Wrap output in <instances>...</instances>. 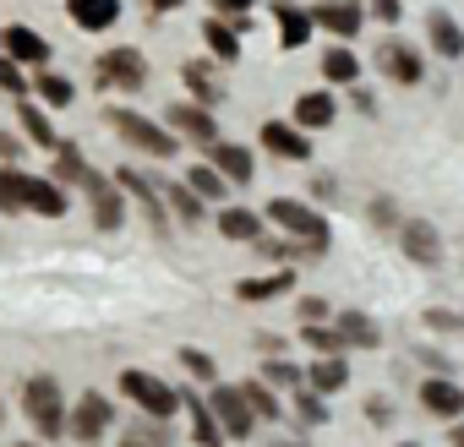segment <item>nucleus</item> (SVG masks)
Instances as JSON below:
<instances>
[{
  "instance_id": "1",
  "label": "nucleus",
  "mask_w": 464,
  "mask_h": 447,
  "mask_svg": "<svg viewBox=\"0 0 464 447\" xmlns=\"http://www.w3.org/2000/svg\"><path fill=\"white\" fill-rule=\"evenodd\" d=\"M23 409H28V420L39 425L44 442H61L66 436V398H61V387L50 376H28L23 382Z\"/></svg>"
},
{
  "instance_id": "2",
  "label": "nucleus",
  "mask_w": 464,
  "mask_h": 447,
  "mask_svg": "<svg viewBox=\"0 0 464 447\" xmlns=\"http://www.w3.org/2000/svg\"><path fill=\"white\" fill-rule=\"evenodd\" d=\"M285 235H295V241H306L312 252H328V218L323 213H312L306 202H295V196H274L268 207H263Z\"/></svg>"
},
{
  "instance_id": "3",
  "label": "nucleus",
  "mask_w": 464,
  "mask_h": 447,
  "mask_svg": "<svg viewBox=\"0 0 464 447\" xmlns=\"http://www.w3.org/2000/svg\"><path fill=\"white\" fill-rule=\"evenodd\" d=\"M110 126H115L121 142H131V147H142V153H153V158H169V153H175V131L153 126V120L137 115V109H110Z\"/></svg>"
},
{
  "instance_id": "4",
  "label": "nucleus",
  "mask_w": 464,
  "mask_h": 447,
  "mask_svg": "<svg viewBox=\"0 0 464 447\" xmlns=\"http://www.w3.org/2000/svg\"><path fill=\"white\" fill-rule=\"evenodd\" d=\"M121 387H126V398L142 404L153 420H169V414L180 409V393H175L169 382H159L153 371H121Z\"/></svg>"
},
{
  "instance_id": "5",
  "label": "nucleus",
  "mask_w": 464,
  "mask_h": 447,
  "mask_svg": "<svg viewBox=\"0 0 464 447\" xmlns=\"http://www.w3.org/2000/svg\"><path fill=\"white\" fill-rule=\"evenodd\" d=\"M213 414H218V425H224V436H252V425H257V409L246 404V393L241 387H218L213 382Z\"/></svg>"
},
{
  "instance_id": "6",
  "label": "nucleus",
  "mask_w": 464,
  "mask_h": 447,
  "mask_svg": "<svg viewBox=\"0 0 464 447\" xmlns=\"http://www.w3.org/2000/svg\"><path fill=\"white\" fill-rule=\"evenodd\" d=\"M110 425H115V409H110V398H99V393H82L77 409H72V420H66V431L82 436V442H99Z\"/></svg>"
},
{
  "instance_id": "7",
  "label": "nucleus",
  "mask_w": 464,
  "mask_h": 447,
  "mask_svg": "<svg viewBox=\"0 0 464 447\" xmlns=\"http://www.w3.org/2000/svg\"><path fill=\"white\" fill-rule=\"evenodd\" d=\"M82 191H88V202H93V218L104 224V230H115V224L126 218V196H121V180H104L99 169H88Z\"/></svg>"
},
{
  "instance_id": "8",
  "label": "nucleus",
  "mask_w": 464,
  "mask_h": 447,
  "mask_svg": "<svg viewBox=\"0 0 464 447\" xmlns=\"http://www.w3.org/2000/svg\"><path fill=\"white\" fill-rule=\"evenodd\" d=\"M99 77H104V88H142L148 82V61L137 50H104L99 55Z\"/></svg>"
},
{
  "instance_id": "9",
  "label": "nucleus",
  "mask_w": 464,
  "mask_h": 447,
  "mask_svg": "<svg viewBox=\"0 0 464 447\" xmlns=\"http://www.w3.org/2000/svg\"><path fill=\"white\" fill-rule=\"evenodd\" d=\"M377 66L393 77V82H404V88H415L420 77H426V61L410 50V44H399V39H388V44H377Z\"/></svg>"
},
{
  "instance_id": "10",
  "label": "nucleus",
  "mask_w": 464,
  "mask_h": 447,
  "mask_svg": "<svg viewBox=\"0 0 464 447\" xmlns=\"http://www.w3.org/2000/svg\"><path fill=\"white\" fill-rule=\"evenodd\" d=\"M399 235H404V252H410V257H415L420 268H437V262H442V235L431 230L426 218H410Z\"/></svg>"
},
{
  "instance_id": "11",
  "label": "nucleus",
  "mask_w": 464,
  "mask_h": 447,
  "mask_svg": "<svg viewBox=\"0 0 464 447\" xmlns=\"http://www.w3.org/2000/svg\"><path fill=\"white\" fill-rule=\"evenodd\" d=\"M66 12H72V23H77V28L104 33V28H115V23H121V0H66Z\"/></svg>"
},
{
  "instance_id": "12",
  "label": "nucleus",
  "mask_w": 464,
  "mask_h": 447,
  "mask_svg": "<svg viewBox=\"0 0 464 447\" xmlns=\"http://www.w3.org/2000/svg\"><path fill=\"white\" fill-rule=\"evenodd\" d=\"M0 44H6V55L23 61V66H44V61H50V44H44L34 28H23V23H12L6 33H0Z\"/></svg>"
},
{
  "instance_id": "13",
  "label": "nucleus",
  "mask_w": 464,
  "mask_h": 447,
  "mask_svg": "<svg viewBox=\"0 0 464 447\" xmlns=\"http://www.w3.org/2000/svg\"><path fill=\"white\" fill-rule=\"evenodd\" d=\"M169 126H180L186 137H197V142H218V126H213V115H208V104H169V115H164Z\"/></svg>"
},
{
  "instance_id": "14",
  "label": "nucleus",
  "mask_w": 464,
  "mask_h": 447,
  "mask_svg": "<svg viewBox=\"0 0 464 447\" xmlns=\"http://www.w3.org/2000/svg\"><path fill=\"white\" fill-rule=\"evenodd\" d=\"M263 147L279 153V158H306V153H312V142H306V131H301L295 120H290V126H285V120H268V126H263Z\"/></svg>"
},
{
  "instance_id": "15",
  "label": "nucleus",
  "mask_w": 464,
  "mask_h": 447,
  "mask_svg": "<svg viewBox=\"0 0 464 447\" xmlns=\"http://www.w3.org/2000/svg\"><path fill=\"white\" fill-rule=\"evenodd\" d=\"M23 185H28V213H39V218H61V213H66V185H61V180L28 175Z\"/></svg>"
},
{
  "instance_id": "16",
  "label": "nucleus",
  "mask_w": 464,
  "mask_h": 447,
  "mask_svg": "<svg viewBox=\"0 0 464 447\" xmlns=\"http://www.w3.org/2000/svg\"><path fill=\"white\" fill-rule=\"evenodd\" d=\"M208 164H218L224 180H241V185L257 175V169H252V153H246L241 142H213V147H208Z\"/></svg>"
},
{
  "instance_id": "17",
  "label": "nucleus",
  "mask_w": 464,
  "mask_h": 447,
  "mask_svg": "<svg viewBox=\"0 0 464 447\" xmlns=\"http://www.w3.org/2000/svg\"><path fill=\"white\" fill-rule=\"evenodd\" d=\"M420 404H426L437 420H459V409H464V387H459V382H448V376H437V382H426V387H420Z\"/></svg>"
},
{
  "instance_id": "18",
  "label": "nucleus",
  "mask_w": 464,
  "mask_h": 447,
  "mask_svg": "<svg viewBox=\"0 0 464 447\" xmlns=\"http://www.w3.org/2000/svg\"><path fill=\"white\" fill-rule=\"evenodd\" d=\"M274 23H279V39H285V50H301L306 39H312V12H301V6H290V0H279L274 6Z\"/></svg>"
},
{
  "instance_id": "19",
  "label": "nucleus",
  "mask_w": 464,
  "mask_h": 447,
  "mask_svg": "<svg viewBox=\"0 0 464 447\" xmlns=\"http://www.w3.org/2000/svg\"><path fill=\"white\" fill-rule=\"evenodd\" d=\"M334 115H339L334 93H301L295 99V126L301 131H323V126H334Z\"/></svg>"
},
{
  "instance_id": "20",
  "label": "nucleus",
  "mask_w": 464,
  "mask_h": 447,
  "mask_svg": "<svg viewBox=\"0 0 464 447\" xmlns=\"http://www.w3.org/2000/svg\"><path fill=\"white\" fill-rule=\"evenodd\" d=\"M317 23L328 33H339V39H355L361 33V6L355 0H334V6H317Z\"/></svg>"
},
{
  "instance_id": "21",
  "label": "nucleus",
  "mask_w": 464,
  "mask_h": 447,
  "mask_svg": "<svg viewBox=\"0 0 464 447\" xmlns=\"http://www.w3.org/2000/svg\"><path fill=\"white\" fill-rule=\"evenodd\" d=\"M263 218H268V213H246V207H224V213H218V230H224L229 241H263Z\"/></svg>"
},
{
  "instance_id": "22",
  "label": "nucleus",
  "mask_w": 464,
  "mask_h": 447,
  "mask_svg": "<svg viewBox=\"0 0 464 447\" xmlns=\"http://www.w3.org/2000/svg\"><path fill=\"white\" fill-rule=\"evenodd\" d=\"M186 409H191V431H197V442H202V447H224V425H218L213 404H202L197 393H186Z\"/></svg>"
},
{
  "instance_id": "23",
  "label": "nucleus",
  "mask_w": 464,
  "mask_h": 447,
  "mask_svg": "<svg viewBox=\"0 0 464 447\" xmlns=\"http://www.w3.org/2000/svg\"><path fill=\"white\" fill-rule=\"evenodd\" d=\"M306 382H312L317 393H339V387L350 382V366H344V355H317V366L306 371Z\"/></svg>"
},
{
  "instance_id": "24",
  "label": "nucleus",
  "mask_w": 464,
  "mask_h": 447,
  "mask_svg": "<svg viewBox=\"0 0 464 447\" xmlns=\"http://www.w3.org/2000/svg\"><path fill=\"white\" fill-rule=\"evenodd\" d=\"M431 50H437V55H448V61H459V55H464V33H459V23H453L448 12H431Z\"/></svg>"
},
{
  "instance_id": "25",
  "label": "nucleus",
  "mask_w": 464,
  "mask_h": 447,
  "mask_svg": "<svg viewBox=\"0 0 464 447\" xmlns=\"http://www.w3.org/2000/svg\"><path fill=\"white\" fill-rule=\"evenodd\" d=\"M290 284H295V273H290V268H279V273H268V279H241V284H236V295H241V300H274V295H285Z\"/></svg>"
},
{
  "instance_id": "26",
  "label": "nucleus",
  "mask_w": 464,
  "mask_h": 447,
  "mask_svg": "<svg viewBox=\"0 0 464 447\" xmlns=\"http://www.w3.org/2000/svg\"><path fill=\"white\" fill-rule=\"evenodd\" d=\"M339 333L350 338V349H372L382 333H377V322L366 317V311H339Z\"/></svg>"
},
{
  "instance_id": "27",
  "label": "nucleus",
  "mask_w": 464,
  "mask_h": 447,
  "mask_svg": "<svg viewBox=\"0 0 464 447\" xmlns=\"http://www.w3.org/2000/svg\"><path fill=\"white\" fill-rule=\"evenodd\" d=\"M301 338H306L317 355H344V349H350V338L339 333V322H334V328H328V322H306V333H301Z\"/></svg>"
},
{
  "instance_id": "28",
  "label": "nucleus",
  "mask_w": 464,
  "mask_h": 447,
  "mask_svg": "<svg viewBox=\"0 0 464 447\" xmlns=\"http://www.w3.org/2000/svg\"><path fill=\"white\" fill-rule=\"evenodd\" d=\"M28 175L23 169H0V213H23L28 207Z\"/></svg>"
},
{
  "instance_id": "29",
  "label": "nucleus",
  "mask_w": 464,
  "mask_h": 447,
  "mask_svg": "<svg viewBox=\"0 0 464 447\" xmlns=\"http://www.w3.org/2000/svg\"><path fill=\"white\" fill-rule=\"evenodd\" d=\"M323 77H328V82H355V77H361V61L339 44V50H328V55H323Z\"/></svg>"
},
{
  "instance_id": "30",
  "label": "nucleus",
  "mask_w": 464,
  "mask_h": 447,
  "mask_svg": "<svg viewBox=\"0 0 464 447\" xmlns=\"http://www.w3.org/2000/svg\"><path fill=\"white\" fill-rule=\"evenodd\" d=\"M17 126L28 131V142H39V147H55V126H50V115H44V109H34V104H23V115H17Z\"/></svg>"
},
{
  "instance_id": "31",
  "label": "nucleus",
  "mask_w": 464,
  "mask_h": 447,
  "mask_svg": "<svg viewBox=\"0 0 464 447\" xmlns=\"http://www.w3.org/2000/svg\"><path fill=\"white\" fill-rule=\"evenodd\" d=\"M186 185H191V191H197V196H208V202H218V196H224V185H229V180H224V175H218V164H197V169H191V175H186Z\"/></svg>"
},
{
  "instance_id": "32",
  "label": "nucleus",
  "mask_w": 464,
  "mask_h": 447,
  "mask_svg": "<svg viewBox=\"0 0 464 447\" xmlns=\"http://www.w3.org/2000/svg\"><path fill=\"white\" fill-rule=\"evenodd\" d=\"M202 39H208V50H213L218 61H236V55H241L236 28H224V23H208V28H202Z\"/></svg>"
},
{
  "instance_id": "33",
  "label": "nucleus",
  "mask_w": 464,
  "mask_h": 447,
  "mask_svg": "<svg viewBox=\"0 0 464 447\" xmlns=\"http://www.w3.org/2000/svg\"><path fill=\"white\" fill-rule=\"evenodd\" d=\"M241 393H246V404L257 409V420H279V414H285L279 398H274V382H246Z\"/></svg>"
},
{
  "instance_id": "34",
  "label": "nucleus",
  "mask_w": 464,
  "mask_h": 447,
  "mask_svg": "<svg viewBox=\"0 0 464 447\" xmlns=\"http://www.w3.org/2000/svg\"><path fill=\"white\" fill-rule=\"evenodd\" d=\"M180 77H186V88H191V93H197L202 104H218V93H224V88L213 82V71H208V66H197V61H191V66H186Z\"/></svg>"
},
{
  "instance_id": "35",
  "label": "nucleus",
  "mask_w": 464,
  "mask_h": 447,
  "mask_svg": "<svg viewBox=\"0 0 464 447\" xmlns=\"http://www.w3.org/2000/svg\"><path fill=\"white\" fill-rule=\"evenodd\" d=\"M164 202H169L180 218H202V202H208V196H197L191 185H164Z\"/></svg>"
},
{
  "instance_id": "36",
  "label": "nucleus",
  "mask_w": 464,
  "mask_h": 447,
  "mask_svg": "<svg viewBox=\"0 0 464 447\" xmlns=\"http://www.w3.org/2000/svg\"><path fill=\"white\" fill-rule=\"evenodd\" d=\"M263 382H274V387H301V382H306V371H295L285 355H268V366H263Z\"/></svg>"
},
{
  "instance_id": "37",
  "label": "nucleus",
  "mask_w": 464,
  "mask_h": 447,
  "mask_svg": "<svg viewBox=\"0 0 464 447\" xmlns=\"http://www.w3.org/2000/svg\"><path fill=\"white\" fill-rule=\"evenodd\" d=\"M295 414L306 420V425H323L328 420V409H323V393L306 382V387H295Z\"/></svg>"
},
{
  "instance_id": "38",
  "label": "nucleus",
  "mask_w": 464,
  "mask_h": 447,
  "mask_svg": "<svg viewBox=\"0 0 464 447\" xmlns=\"http://www.w3.org/2000/svg\"><path fill=\"white\" fill-rule=\"evenodd\" d=\"M39 99H44V104H72V82L44 71V77H39Z\"/></svg>"
},
{
  "instance_id": "39",
  "label": "nucleus",
  "mask_w": 464,
  "mask_h": 447,
  "mask_svg": "<svg viewBox=\"0 0 464 447\" xmlns=\"http://www.w3.org/2000/svg\"><path fill=\"white\" fill-rule=\"evenodd\" d=\"M0 88H6V93H23V88H28V82H23V61L0 55Z\"/></svg>"
},
{
  "instance_id": "40",
  "label": "nucleus",
  "mask_w": 464,
  "mask_h": 447,
  "mask_svg": "<svg viewBox=\"0 0 464 447\" xmlns=\"http://www.w3.org/2000/svg\"><path fill=\"white\" fill-rule=\"evenodd\" d=\"M180 366H186L191 376H202V382H213V360H208L202 349H180Z\"/></svg>"
},
{
  "instance_id": "41",
  "label": "nucleus",
  "mask_w": 464,
  "mask_h": 447,
  "mask_svg": "<svg viewBox=\"0 0 464 447\" xmlns=\"http://www.w3.org/2000/svg\"><path fill=\"white\" fill-rule=\"evenodd\" d=\"M426 322L442 328V333H464V317H453V311H426Z\"/></svg>"
},
{
  "instance_id": "42",
  "label": "nucleus",
  "mask_w": 464,
  "mask_h": 447,
  "mask_svg": "<svg viewBox=\"0 0 464 447\" xmlns=\"http://www.w3.org/2000/svg\"><path fill=\"white\" fill-rule=\"evenodd\" d=\"M301 317H306V322H328V300H317V295L301 300Z\"/></svg>"
},
{
  "instance_id": "43",
  "label": "nucleus",
  "mask_w": 464,
  "mask_h": 447,
  "mask_svg": "<svg viewBox=\"0 0 464 447\" xmlns=\"http://www.w3.org/2000/svg\"><path fill=\"white\" fill-rule=\"evenodd\" d=\"M372 12H377L382 23H399V0H372Z\"/></svg>"
},
{
  "instance_id": "44",
  "label": "nucleus",
  "mask_w": 464,
  "mask_h": 447,
  "mask_svg": "<svg viewBox=\"0 0 464 447\" xmlns=\"http://www.w3.org/2000/svg\"><path fill=\"white\" fill-rule=\"evenodd\" d=\"M121 447H164V442H148L142 431H126V436H121Z\"/></svg>"
},
{
  "instance_id": "45",
  "label": "nucleus",
  "mask_w": 464,
  "mask_h": 447,
  "mask_svg": "<svg viewBox=\"0 0 464 447\" xmlns=\"http://www.w3.org/2000/svg\"><path fill=\"white\" fill-rule=\"evenodd\" d=\"M218 6H224V12H246V6H252V0H218Z\"/></svg>"
},
{
  "instance_id": "46",
  "label": "nucleus",
  "mask_w": 464,
  "mask_h": 447,
  "mask_svg": "<svg viewBox=\"0 0 464 447\" xmlns=\"http://www.w3.org/2000/svg\"><path fill=\"white\" fill-rule=\"evenodd\" d=\"M148 6H153V12H175V6H180V0H148Z\"/></svg>"
},
{
  "instance_id": "47",
  "label": "nucleus",
  "mask_w": 464,
  "mask_h": 447,
  "mask_svg": "<svg viewBox=\"0 0 464 447\" xmlns=\"http://www.w3.org/2000/svg\"><path fill=\"white\" fill-rule=\"evenodd\" d=\"M448 436H453V447H464V425H453V431H448Z\"/></svg>"
},
{
  "instance_id": "48",
  "label": "nucleus",
  "mask_w": 464,
  "mask_h": 447,
  "mask_svg": "<svg viewBox=\"0 0 464 447\" xmlns=\"http://www.w3.org/2000/svg\"><path fill=\"white\" fill-rule=\"evenodd\" d=\"M399 447H415V442H399Z\"/></svg>"
},
{
  "instance_id": "49",
  "label": "nucleus",
  "mask_w": 464,
  "mask_h": 447,
  "mask_svg": "<svg viewBox=\"0 0 464 447\" xmlns=\"http://www.w3.org/2000/svg\"><path fill=\"white\" fill-rule=\"evenodd\" d=\"M23 447H34V442H23Z\"/></svg>"
}]
</instances>
